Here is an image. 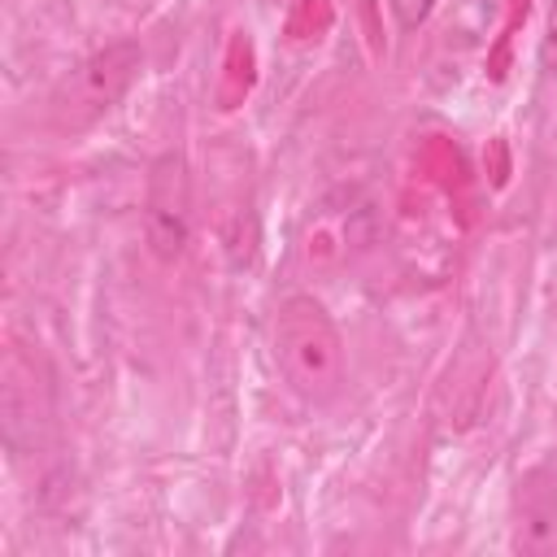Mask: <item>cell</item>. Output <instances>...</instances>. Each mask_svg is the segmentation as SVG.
I'll return each mask as SVG.
<instances>
[{
  "label": "cell",
  "mask_w": 557,
  "mask_h": 557,
  "mask_svg": "<svg viewBox=\"0 0 557 557\" xmlns=\"http://www.w3.org/2000/svg\"><path fill=\"white\" fill-rule=\"evenodd\" d=\"M144 235L161 261H178L191 239V178L178 152H161L144 187Z\"/></svg>",
  "instance_id": "4"
},
{
  "label": "cell",
  "mask_w": 557,
  "mask_h": 557,
  "mask_svg": "<svg viewBox=\"0 0 557 557\" xmlns=\"http://www.w3.org/2000/svg\"><path fill=\"white\" fill-rule=\"evenodd\" d=\"M387 9H392V17H396L400 30H418L431 17L435 0H387Z\"/></svg>",
  "instance_id": "5"
},
{
  "label": "cell",
  "mask_w": 557,
  "mask_h": 557,
  "mask_svg": "<svg viewBox=\"0 0 557 557\" xmlns=\"http://www.w3.org/2000/svg\"><path fill=\"white\" fill-rule=\"evenodd\" d=\"M144 70V48L135 39H113L104 48H96L91 57H83L52 91L48 100V117L57 131H87L96 126L109 109H117V100L135 87Z\"/></svg>",
  "instance_id": "2"
},
{
  "label": "cell",
  "mask_w": 557,
  "mask_h": 557,
  "mask_svg": "<svg viewBox=\"0 0 557 557\" xmlns=\"http://www.w3.org/2000/svg\"><path fill=\"white\" fill-rule=\"evenodd\" d=\"M57 396L44 357L26 344H9L0 357V435L13 461L39 457L52 444Z\"/></svg>",
  "instance_id": "3"
},
{
  "label": "cell",
  "mask_w": 557,
  "mask_h": 557,
  "mask_svg": "<svg viewBox=\"0 0 557 557\" xmlns=\"http://www.w3.org/2000/svg\"><path fill=\"white\" fill-rule=\"evenodd\" d=\"M270 352L296 400L331 405L344 392V335L313 292H292L278 300L270 322Z\"/></svg>",
  "instance_id": "1"
}]
</instances>
